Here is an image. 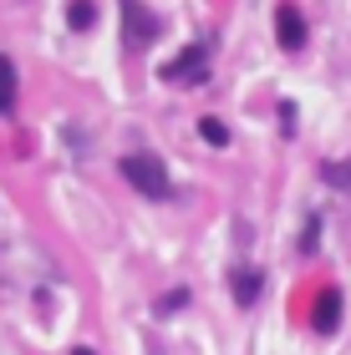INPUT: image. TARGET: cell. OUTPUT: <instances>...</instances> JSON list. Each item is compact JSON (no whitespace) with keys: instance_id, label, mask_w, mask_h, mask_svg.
Returning <instances> with one entry per match:
<instances>
[{"instance_id":"obj_1","label":"cell","mask_w":351,"mask_h":355,"mask_svg":"<svg viewBox=\"0 0 351 355\" xmlns=\"http://www.w3.org/2000/svg\"><path fill=\"white\" fill-rule=\"evenodd\" d=\"M122 173H127V183H133L138 193H148V198H168V193H173L168 173H163V163H158L153 153H133V157H122Z\"/></svg>"},{"instance_id":"obj_2","label":"cell","mask_w":351,"mask_h":355,"mask_svg":"<svg viewBox=\"0 0 351 355\" xmlns=\"http://www.w3.org/2000/svg\"><path fill=\"white\" fill-rule=\"evenodd\" d=\"M275 36H280L285 51H300V46H306V15H300L295 6H280V15H275Z\"/></svg>"},{"instance_id":"obj_3","label":"cell","mask_w":351,"mask_h":355,"mask_svg":"<svg viewBox=\"0 0 351 355\" xmlns=\"http://www.w3.org/2000/svg\"><path fill=\"white\" fill-rule=\"evenodd\" d=\"M336 320H341V295H336V289H326V295H316L311 325L321 330V335H331V330H336Z\"/></svg>"},{"instance_id":"obj_4","label":"cell","mask_w":351,"mask_h":355,"mask_svg":"<svg viewBox=\"0 0 351 355\" xmlns=\"http://www.w3.org/2000/svg\"><path fill=\"white\" fill-rule=\"evenodd\" d=\"M204 76V51H188V61L168 67V82H199Z\"/></svg>"},{"instance_id":"obj_5","label":"cell","mask_w":351,"mask_h":355,"mask_svg":"<svg viewBox=\"0 0 351 355\" xmlns=\"http://www.w3.org/2000/svg\"><path fill=\"white\" fill-rule=\"evenodd\" d=\"M15 107V67H10V56H0V112H10Z\"/></svg>"},{"instance_id":"obj_6","label":"cell","mask_w":351,"mask_h":355,"mask_svg":"<svg viewBox=\"0 0 351 355\" xmlns=\"http://www.w3.org/2000/svg\"><path fill=\"white\" fill-rule=\"evenodd\" d=\"M199 132H204V142H214V148H225V142H229V127L219 122V117H204Z\"/></svg>"},{"instance_id":"obj_7","label":"cell","mask_w":351,"mask_h":355,"mask_svg":"<svg viewBox=\"0 0 351 355\" xmlns=\"http://www.w3.org/2000/svg\"><path fill=\"white\" fill-rule=\"evenodd\" d=\"M234 289H239V304H254V289H260V284H254V274L239 269V274H234Z\"/></svg>"},{"instance_id":"obj_8","label":"cell","mask_w":351,"mask_h":355,"mask_svg":"<svg viewBox=\"0 0 351 355\" xmlns=\"http://www.w3.org/2000/svg\"><path fill=\"white\" fill-rule=\"evenodd\" d=\"M72 26H76V31L92 26V6H87V0H76V6H72Z\"/></svg>"},{"instance_id":"obj_9","label":"cell","mask_w":351,"mask_h":355,"mask_svg":"<svg viewBox=\"0 0 351 355\" xmlns=\"http://www.w3.org/2000/svg\"><path fill=\"white\" fill-rule=\"evenodd\" d=\"M326 178H331V183H341V188H351V163H346V168H341V163H331Z\"/></svg>"},{"instance_id":"obj_10","label":"cell","mask_w":351,"mask_h":355,"mask_svg":"<svg viewBox=\"0 0 351 355\" xmlns=\"http://www.w3.org/2000/svg\"><path fill=\"white\" fill-rule=\"evenodd\" d=\"M72 355H92V350H72Z\"/></svg>"}]
</instances>
